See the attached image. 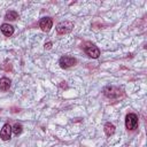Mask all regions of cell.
Instances as JSON below:
<instances>
[{
  "label": "cell",
  "mask_w": 147,
  "mask_h": 147,
  "mask_svg": "<svg viewBox=\"0 0 147 147\" xmlns=\"http://www.w3.org/2000/svg\"><path fill=\"white\" fill-rule=\"evenodd\" d=\"M103 94L109 99H117L123 94V91L116 86H106L103 88Z\"/></svg>",
  "instance_id": "obj_1"
},
{
  "label": "cell",
  "mask_w": 147,
  "mask_h": 147,
  "mask_svg": "<svg viewBox=\"0 0 147 147\" xmlns=\"http://www.w3.org/2000/svg\"><path fill=\"white\" fill-rule=\"evenodd\" d=\"M76 63H77V60L74 56H70V55H63L59 60V64L63 69H68L70 67H74Z\"/></svg>",
  "instance_id": "obj_2"
},
{
  "label": "cell",
  "mask_w": 147,
  "mask_h": 147,
  "mask_svg": "<svg viewBox=\"0 0 147 147\" xmlns=\"http://www.w3.org/2000/svg\"><path fill=\"white\" fill-rule=\"evenodd\" d=\"M125 126L127 130H136L138 126V116L133 113H130L125 116Z\"/></svg>",
  "instance_id": "obj_3"
},
{
  "label": "cell",
  "mask_w": 147,
  "mask_h": 147,
  "mask_svg": "<svg viewBox=\"0 0 147 147\" xmlns=\"http://www.w3.org/2000/svg\"><path fill=\"white\" fill-rule=\"evenodd\" d=\"M74 28V23L70 22V21H63V22H60L57 25H56V32L59 34H65V33H69Z\"/></svg>",
  "instance_id": "obj_4"
},
{
  "label": "cell",
  "mask_w": 147,
  "mask_h": 147,
  "mask_svg": "<svg viewBox=\"0 0 147 147\" xmlns=\"http://www.w3.org/2000/svg\"><path fill=\"white\" fill-rule=\"evenodd\" d=\"M84 51H85L86 55H88L92 59H98L100 56V49L95 45H93V44H87L85 46Z\"/></svg>",
  "instance_id": "obj_5"
},
{
  "label": "cell",
  "mask_w": 147,
  "mask_h": 147,
  "mask_svg": "<svg viewBox=\"0 0 147 147\" xmlns=\"http://www.w3.org/2000/svg\"><path fill=\"white\" fill-rule=\"evenodd\" d=\"M53 26V20L51 17H42L39 21V28L44 31V32H48Z\"/></svg>",
  "instance_id": "obj_6"
},
{
  "label": "cell",
  "mask_w": 147,
  "mask_h": 147,
  "mask_svg": "<svg viewBox=\"0 0 147 147\" xmlns=\"http://www.w3.org/2000/svg\"><path fill=\"white\" fill-rule=\"evenodd\" d=\"M10 137H11V126H10V124L6 123V124L2 126L1 131H0V138H1L3 141H8V140L10 139Z\"/></svg>",
  "instance_id": "obj_7"
},
{
  "label": "cell",
  "mask_w": 147,
  "mask_h": 147,
  "mask_svg": "<svg viewBox=\"0 0 147 147\" xmlns=\"http://www.w3.org/2000/svg\"><path fill=\"white\" fill-rule=\"evenodd\" d=\"M0 29H1V32H2L6 37H10V36L14 33V26L10 25V24H8V23H3Z\"/></svg>",
  "instance_id": "obj_8"
},
{
  "label": "cell",
  "mask_w": 147,
  "mask_h": 147,
  "mask_svg": "<svg viewBox=\"0 0 147 147\" xmlns=\"http://www.w3.org/2000/svg\"><path fill=\"white\" fill-rule=\"evenodd\" d=\"M10 85H11V82L9 78H7V77L0 78V91H2V92L8 91L10 88Z\"/></svg>",
  "instance_id": "obj_9"
},
{
  "label": "cell",
  "mask_w": 147,
  "mask_h": 147,
  "mask_svg": "<svg viewBox=\"0 0 147 147\" xmlns=\"http://www.w3.org/2000/svg\"><path fill=\"white\" fill-rule=\"evenodd\" d=\"M103 130H105V133H106V136H107V137H110V136H113V134L115 133V130H116V127H115V125H114L113 123H110V122H107V123L105 124V126H103Z\"/></svg>",
  "instance_id": "obj_10"
},
{
  "label": "cell",
  "mask_w": 147,
  "mask_h": 147,
  "mask_svg": "<svg viewBox=\"0 0 147 147\" xmlns=\"http://www.w3.org/2000/svg\"><path fill=\"white\" fill-rule=\"evenodd\" d=\"M17 17H18V14L15 10H8L5 15V20H8V21H15Z\"/></svg>",
  "instance_id": "obj_11"
},
{
  "label": "cell",
  "mask_w": 147,
  "mask_h": 147,
  "mask_svg": "<svg viewBox=\"0 0 147 147\" xmlns=\"http://www.w3.org/2000/svg\"><path fill=\"white\" fill-rule=\"evenodd\" d=\"M22 130H23V126H22L21 123H15L14 126H11V132L15 136H20L22 133Z\"/></svg>",
  "instance_id": "obj_12"
},
{
  "label": "cell",
  "mask_w": 147,
  "mask_h": 147,
  "mask_svg": "<svg viewBox=\"0 0 147 147\" xmlns=\"http://www.w3.org/2000/svg\"><path fill=\"white\" fill-rule=\"evenodd\" d=\"M52 45H53L52 41H47V42H45V46L44 47H45V49H51L52 48Z\"/></svg>",
  "instance_id": "obj_13"
}]
</instances>
